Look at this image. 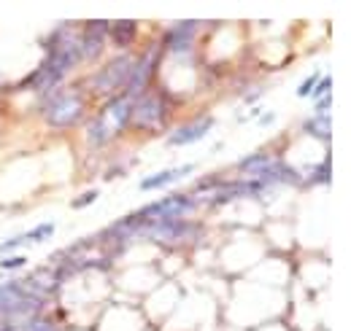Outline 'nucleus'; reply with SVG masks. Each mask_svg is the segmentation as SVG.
Returning a JSON list of instances; mask_svg holds the SVG:
<instances>
[{"label": "nucleus", "instance_id": "1", "mask_svg": "<svg viewBox=\"0 0 351 331\" xmlns=\"http://www.w3.org/2000/svg\"><path fill=\"white\" fill-rule=\"evenodd\" d=\"M44 116L51 127H73L82 116H84V100L82 94L65 92V89H54L51 97L46 100Z\"/></svg>", "mask_w": 351, "mask_h": 331}, {"label": "nucleus", "instance_id": "2", "mask_svg": "<svg viewBox=\"0 0 351 331\" xmlns=\"http://www.w3.org/2000/svg\"><path fill=\"white\" fill-rule=\"evenodd\" d=\"M192 207H195V197H189V194H168L165 200H160V202H154V205L141 207L135 215H138L141 232H143V226H149V224L181 221Z\"/></svg>", "mask_w": 351, "mask_h": 331}, {"label": "nucleus", "instance_id": "3", "mask_svg": "<svg viewBox=\"0 0 351 331\" xmlns=\"http://www.w3.org/2000/svg\"><path fill=\"white\" fill-rule=\"evenodd\" d=\"M132 68H135V59H132L130 54H122V57L108 59V62L92 76V89H95L97 94H111V92L122 89V86L128 89Z\"/></svg>", "mask_w": 351, "mask_h": 331}, {"label": "nucleus", "instance_id": "4", "mask_svg": "<svg viewBox=\"0 0 351 331\" xmlns=\"http://www.w3.org/2000/svg\"><path fill=\"white\" fill-rule=\"evenodd\" d=\"M130 122L138 129H160L165 124V103L157 94H141L132 103Z\"/></svg>", "mask_w": 351, "mask_h": 331}, {"label": "nucleus", "instance_id": "5", "mask_svg": "<svg viewBox=\"0 0 351 331\" xmlns=\"http://www.w3.org/2000/svg\"><path fill=\"white\" fill-rule=\"evenodd\" d=\"M132 103H135V100H132V97H128V94L114 97L111 103H106V108H103V114H100L97 119H100V124L106 127V132H108L111 137L130 124Z\"/></svg>", "mask_w": 351, "mask_h": 331}, {"label": "nucleus", "instance_id": "6", "mask_svg": "<svg viewBox=\"0 0 351 331\" xmlns=\"http://www.w3.org/2000/svg\"><path fill=\"white\" fill-rule=\"evenodd\" d=\"M108 27H111V22H106V19H92V22L84 25V33L79 36V51H82V59H97V57H100Z\"/></svg>", "mask_w": 351, "mask_h": 331}, {"label": "nucleus", "instance_id": "7", "mask_svg": "<svg viewBox=\"0 0 351 331\" xmlns=\"http://www.w3.org/2000/svg\"><path fill=\"white\" fill-rule=\"evenodd\" d=\"M157 49H152L146 57H141L138 62H135V68H132V76H130V83H128V97H141L143 94V89H146V83L152 81V76H154V70H157Z\"/></svg>", "mask_w": 351, "mask_h": 331}, {"label": "nucleus", "instance_id": "8", "mask_svg": "<svg viewBox=\"0 0 351 331\" xmlns=\"http://www.w3.org/2000/svg\"><path fill=\"white\" fill-rule=\"evenodd\" d=\"M211 127H214V119H211V116H200L197 122H189V124H181L178 129H173L171 137H168V143H171V146H189V143L200 140L203 135H208Z\"/></svg>", "mask_w": 351, "mask_h": 331}, {"label": "nucleus", "instance_id": "9", "mask_svg": "<svg viewBox=\"0 0 351 331\" xmlns=\"http://www.w3.org/2000/svg\"><path fill=\"white\" fill-rule=\"evenodd\" d=\"M197 30V22H176V25H171L168 27V33H165V46L171 49V51H176V54H181V51H189L192 49V33Z\"/></svg>", "mask_w": 351, "mask_h": 331}, {"label": "nucleus", "instance_id": "10", "mask_svg": "<svg viewBox=\"0 0 351 331\" xmlns=\"http://www.w3.org/2000/svg\"><path fill=\"white\" fill-rule=\"evenodd\" d=\"M192 170H195V165H184V167H176V170H160V172L143 178V181H141V189H143V191L165 189V186H171V183H176V181H181L184 175H189Z\"/></svg>", "mask_w": 351, "mask_h": 331}, {"label": "nucleus", "instance_id": "11", "mask_svg": "<svg viewBox=\"0 0 351 331\" xmlns=\"http://www.w3.org/2000/svg\"><path fill=\"white\" fill-rule=\"evenodd\" d=\"M254 181H263L265 186H270V183H300V172L295 167L284 165V162H270L260 172V178H254Z\"/></svg>", "mask_w": 351, "mask_h": 331}, {"label": "nucleus", "instance_id": "12", "mask_svg": "<svg viewBox=\"0 0 351 331\" xmlns=\"http://www.w3.org/2000/svg\"><path fill=\"white\" fill-rule=\"evenodd\" d=\"M114 36V43L117 46H130L132 41H135V33H138V25L135 22H130V19H119V22H114L111 27H108Z\"/></svg>", "mask_w": 351, "mask_h": 331}, {"label": "nucleus", "instance_id": "13", "mask_svg": "<svg viewBox=\"0 0 351 331\" xmlns=\"http://www.w3.org/2000/svg\"><path fill=\"white\" fill-rule=\"evenodd\" d=\"M270 162H273V159H270V154H267V151H257V154H252V157L241 159V165H238V167H241V172H243V175L260 178V172H263Z\"/></svg>", "mask_w": 351, "mask_h": 331}, {"label": "nucleus", "instance_id": "14", "mask_svg": "<svg viewBox=\"0 0 351 331\" xmlns=\"http://www.w3.org/2000/svg\"><path fill=\"white\" fill-rule=\"evenodd\" d=\"M306 132L308 135H313L316 140H322V143H330V135H332V124H330V119H311L306 122Z\"/></svg>", "mask_w": 351, "mask_h": 331}, {"label": "nucleus", "instance_id": "15", "mask_svg": "<svg viewBox=\"0 0 351 331\" xmlns=\"http://www.w3.org/2000/svg\"><path fill=\"white\" fill-rule=\"evenodd\" d=\"M87 140L92 148H100V146H106L108 140H111V135L106 132V127L100 124V119H92L87 127Z\"/></svg>", "mask_w": 351, "mask_h": 331}, {"label": "nucleus", "instance_id": "16", "mask_svg": "<svg viewBox=\"0 0 351 331\" xmlns=\"http://www.w3.org/2000/svg\"><path fill=\"white\" fill-rule=\"evenodd\" d=\"M51 232H54V224H41V226H36L33 232H27L22 237H25V243H44L51 237Z\"/></svg>", "mask_w": 351, "mask_h": 331}, {"label": "nucleus", "instance_id": "17", "mask_svg": "<svg viewBox=\"0 0 351 331\" xmlns=\"http://www.w3.org/2000/svg\"><path fill=\"white\" fill-rule=\"evenodd\" d=\"M330 89H332V79H330V76L319 79V81H316V86H313V92H311L313 103H316V100H322V97H327V94H330Z\"/></svg>", "mask_w": 351, "mask_h": 331}, {"label": "nucleus", "instance_id": "18", "mask_svg": "<svg viewBox=\"0 0 351 331\" xmlns=\"http://www.w3.org/2000/svg\"><path fill=\"white\" fill-rule=\"evenodd\" d=\"M330 159H324L322 165H319V170H313L311 172V183H330Z\"/></svg>", "mask_w": 351, "mask_h": 331}, {"label": "nucleus", "instance_id": "19", "mask_svg": "<svg viewBox=\"0 0 351 331\" xmlns=\"http://www.w3.org/2000/svg\"><path fill=\"white\" fill-rule=\"evenodd\" d=\"M330 105H332V100H330V94L313 103V108H316V114H319V119H330Z\"/></svg>", "mask_w": 351, "mask_h": 331}, {"label": "nucleus", "instance_id": "20", "mask_svg": "<svg viewBox=\"0 0 351 331\" xmlns=\"http://www.w3.org/2000/svg\"><path fill=\"white\" fill-rule=\"evenodd\" d=\"M27 331H54V323H49V321H44V318H30Z\"/></svg>", "mask_w": 351, "mask_h": 331}, {"label": "nucleus", "instance_id": "21", "mask_svg": "<svg viewBox=\"0 0 351 331\" xmlns=\"http://www.w3.org/2000/svg\"><path fill=\"white\" fill-rule=\"evenodd\" d=\"M316 81H319V73H313V76H308L306 81L300 83V89H298V94H300V97H308V94L313 92V86H316Z\"/></svg>", "mask_w": 351, "mask_h": 331}, {"label": "nucleus", "instance_id": "22", "mask_svg": "<svg viewBox=\"0 0 351 331\" xmlns=\"http://www.w3.org/2000/svg\"><path fill=\"white\" fill-rule=\"evenodd\" d=\"M97 197H100V191H97V189H92V191H87V194H82L79 200H73V207H87L89 202H95Z\"/></svg>", "mask_w": 351, "mask_h": 331}, {"label": "nucleus", "instance_id": "23", "mask_svg": "<svg viewBox=\"0 0 351 331\" xmlns=\"http://www.w3.org/2000/svg\"><path fill=\"white\" fill-rule=\"evenodd\" d=\"M0 267H3V269H16V267H25V259H22V256H16V259H3Z\"/></svg>", "mask_w": 351, "mask_h": 331}]
</instances>
